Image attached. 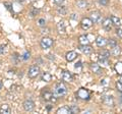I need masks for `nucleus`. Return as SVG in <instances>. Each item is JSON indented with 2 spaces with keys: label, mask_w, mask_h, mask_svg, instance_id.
<instances>
[{
  "label": "nucleus",
  "mask_w": 122,
  "mask_h": 114,
  "mask_svg": "<svg viewBox=\"0 0 122 114\" xmlns=\"http://www.w3.org/2000/svg\"><path fill=\"white\" fill-rule=\"evenodd\" d=\"M79 49H81V51L86 55H90L91 53L93 52V48H92L90 45H81Z\"/></svg>",
  "instance_id": "obj_8"
},
{
  "label": "nucleus",
  "mask_w": 122,
  "mask_h": 114,
  "mask_svg": "<svg viewBox=\"0 0 122 114\" xmlns=\"http://www.w3.org/2000/svg\"><path fill=\"white\" fill-rule=\"evenodd\" d=\"M65 29H66V24L64 21H61L57 24V30H58L59 33H64L65 32Z\"/></svg>",
  "instance_id": "obj_16"
},
{
  "label": "nucleus",
  "mask_w": 122,
  "mask_h": 114,
  "mask_svg": "<svg viewBox=\"0 0 122 114\" xmlns=\"http://www.w3.org/2000/svg\"><path fill=\"white\" fill-rule=\"evenodd\" d=\"M104 103L107 104L108 106H112L113 105V99L111 96H106L104 98Z\"/></svg>",
  "instance_id": "obj_23"
},
{
  "label": "nucleus",
  "mask_w": 122,
  "mask_h": 114,
  "mask_svg": "<svg viewBox=\"0 0 122 114\" xmlns=\"http://www.w3.org/2000/svg\"><path fill=\"white\" fill-rule=\"evenodd\" d=\"M0 113L3 114H8L10 113V107L8 104H2L0 106Z\"/></svg>",
  "instance_id": "obj_17"
},
{
  "label": "nucleus",
  "mask_w": 122,
  "mask_h": 114,
  "mask_svg": "<svg viewBox=\"0 0 122 114\" xmlns=\"http://www.w3.org/2000/svg\"><path fill=\"white\" fill-rule=\"evenodd\" d=\"M76 4H77V6L79 7V8H86V7L87 6V2L86 1V0H78Z\"/></svg>",
  "instance_id": "obj_24"
},
{
  "label": "nucleus",
  "mask_w": 122,
  "mask_h": 114,
  "mask_svg": "<svg viewBox=\"0 0 122 114\" xmlns=\"http://www.w3.org/2000/svg\"><path fill=\"white\" fill-rule=\"evenodd\" d=\"M66 12H67V10H66V8L64 6H61L60 8L58 9V13H61L62 16H64V14H66Z\"/></svg>",
  "instance_id": "obj_28"
},
{
  "label": "nucleus",
  "mask_w": 122,
  "mask_h": 114,
  "mask_svg": "<svg viewBox=\"0 0 122 114\" xmlns=\"http://www.w3.org/2000/svg\"><path fill=\"white\" fill-rule=\"evenodd\" d=\"M56 113L57 114H69V113H71V110H70V108L69 107H61V108H59L58 110L56 111Z\"/></svg>",
  "instance_id": "obj_18"
},
{
  "label": "nucleus",
  "mask_w": 122,
  "mask_h": 114,
  "mask_svg": "<svg viewBox=\"0 0 122 114\" xmlns=\"http://www.w3.org/2000/svg\"><path fill=\"white\" fill-rule=\"evenodd\" d=\"M4 4H5V6H7V9H8V10H11V4H10V3H4Z\"/></svg>",
  "instance_id": "obj_36"
},
{
  "label": "nucleus",
  "mask_w": 122,
  "mask_h": 114,
  "mask_svg": "<svg viewBox=\"0 0 122 114\" xmlns=\"http://www.w3.org/2000/svg\"><path fill=\"white\" fill-rule=\"evenodd\" d=\"M5 48H6L5 45H1V46H0V54H3V53L5 52Z\"/></svg>",
  "instance_id": "obj_32"
},
{
  "label": "nucleus",
  "mask_w": 122,
  "mask_h": 114,
  "mask_svg": "<svg viewBox=\"0 0 122 114\" xmlns=\"http://www.w3.org/2000/svg\"><path fill=\"white\" fill-rule=\"evenodd\" d=\"M116 35L119 38H122V30L121 29H117L116 30Z\"/></svg>",
  "instance_id": "obj_31"
},
{
  "label": "nucleus",
  "mask_w": 122,
  "mask_h": 114,
  "mask_svg": "<svg viewBox=\"0 0 122 114\" xmlns=\"http://www.w3.org/2000/svg\"><path fill=\"white\" fill-rule=\"evenodd\" d=\"M115 69L120 75H122V62H118L115 65Z\"/></svg>",
  "instance_id": "obj_26"
},
{
  "label": "nucleus",
  "mask_w": 122,
  "mask_h": 114,
  "mask_svg": "<svg viewBox=\"0 0 122 114\" xmlns=\"http://www.w3.org/2000/svg\"><path fill=\"white\" fill-rule=\"evenodd\" d=\"M69 108H70V110H71V113H78V111H79L78 107H76L75 105H71Z\"/></svg>",
  "instance_id": "obj_27"
},
{
  "label": "nucleus",
  "mask_w": 122,
  "mask_h": 114,
  "mask_svg": "<svg viewBox=\"0 0 122 114\" xmlns=\"http://www.w3.org/2000/svg\"><path fill=\"white\" fill-rule=\"evenodd\" d=\"M42 97H43V99L45 101H52L53 97H54V95H53V93H51L50 91H44L43 94H42Z\"/></svg>",
  "instance_id": "obj_11"
},
{
  "label": "nucleus",
  "mask_w": 122,
  "mask_h": 114,
  "mask_svg": "<svg viewBox=\"0 0 122 114\" xmlns=\"http://www.w3.org/2000/svg\"><path fill=\"white\" fill-rule=\"evenodd\" d=\"M62 79L64 82H71L72 81V74L69 73V71H63V73H62Z\"/></svg>",
  "instance_id": "obj_15"
},
{
  "label": "nucleus",
  "mask_w": 122,
  "mask_h": 114,
  "mask_svg": "<svg viewBox=\"0 0 122 114\" xmlns=\"http://www.w3.org/2000/svg\"><path fill=\"white\" fill-rule=\"evenodd\" d=\"M99 62H100L101 64H103L104 66H108L109 65V58L104 56L103 54H100L99 55Z\"/></svg>",
  "instance_id": "obj_13"
},
{
  "label": "nucleus",
  "mask_w": 122,
  "mask_h": 114,
  "mask_svg": "<svg viewBox=\"0 0 122 114\" xmlns=\"http://www.w3.org/2000/svg\"><path fill=\"white\" fill-rule=\"evenodd\" d=\"M94 22L92 21L91 18H87V17H85L83 20L81 21V28L82 30H85V31H86V30H89L92 28V26H93Z\"/></svg>",
  "instance_id": "obj_5"
},
{
  "label": "nucleus",
  "mask_w": 122,
  "mask_h": 114,
  "mask_svg": "<svg viewBox=\"0 0 122 114\" xmlns=\"http://www.w3.org/2000/svg\"><path fill=\"white\" fill-rule=\"evenodd\" d=\"M24 109L25 110V111H33L34 108H35V103H34V101L32 100H25L24 102Z\"/></svg>",
  "instance_id": "obj_6"
},
{
  "label": "nucleus",
  "mask_w": 122,
  "mask_h": 114,
  "mask_svg": "<svg viewBox=\"0 0 122 114\" xmlns=\"http://www.w3.org/2000/svg\"><path fill=\"white\" fill-rule=\"evenodd\" d=\"M76 95H77V97L79 99H82V100H87V99H90V92L87 91L86 89H79L77 91V93H76Z\"/></svg>",
  "instance_id": "obj_4"
},
{
  "label": "nucleus",
  "mask_w": 122,
  "mask_h": 114,
  "mask_svg": "<svg viewBox=\"0 0 122 114\" xmlns=\"http://www.w3.org/2000/svg\"><path fill=\"white\" fill-rule=\"evenodd\" d=\"M96 44L98 45V47H104V46L107 45V40L105 39L104 37L99 36V37H97V39H96Z\"/></svg>",
  "instance_id": "obj_12"
},
{
  "label": "nucleus",
  "mask_w": 122,
  "mask_h": 114,
  "mask_svg": "<svg viewBox=\"0 0 122 114\" xmlns=\"http://www.w3.org/2000/svg\"><path fill=\"white\" fill-rule=\"evenodd\" d=\"M71 18H72V20H77L78 16H76L75 13H73V14H71Z\"/></svg>",
  "instance_id": "obj_37"
},
{
  "label": "nucleus",
  "mask_w": 122,
  "mask_h": 114,
  "mask_svg": "<svg viewBox=\"0 0 122 114\" xmlns=\"http://www.w3.org/2000/svg\"><path fill=\"white\" fill-rule=\"evenodd\" d=\"M40 73V67L38 65H32L29 69V73H28V77L30 78H37Z\"/></svg>",
  "instance_id": "obj_3"
},
{
  "label": "nucleus",
  "mask_w": 122,
  "mask_h": 114,
  "mask_svg": "<svg viewBox=\"0 0 122 114\" xmlns=\"http://www.w3.org/2000/svg\"><path fill=\"white\" fill-rule=\"evenodd\" d=\"M66 60L68 62H71L73 61V60H75L76 58H77V53H76L75 51H69L68 53H66Z\"/></svg>",
  "instance_id": "obj_10"
},
{
  "label": "nucleus",
  "mask_w": 122,
  "mask_h": 114,
  "mask_svg": "<svg viewBox=\"0 0 122 114\" xmlns=\"http://www.w3.org/2000/svg\"><path fill=\"white\" fill-rule=\"evenodd\" d=\"M111 53H112V55H113V56H116V57H117V56H119V55L121 54V49H120V47H119V46L113 47Z\"/></svg>",
  "instance_id": "obj_21"
},
{
  "label": "nucleus",
  "mask_w": 122,
  "mask_h": 114,
  "mask_svg": "<svg viewBox=\"0 0 122 114\" xmlns=\"http://www.w3.org/2000/svg\"><path fill=\"white\" fill-rule=\"evenodd\" d=\"M16 1H17V2H24L25 0H16Z\"/></svg>",
  "instance_id": "obj_40"
},
{
  "label": "nucleus",
  "mask_w": 122,
  "mask_h": 114,
  "mask_svg": "<svg viewBox=\"0 0 122 114\" xmlns=\"http://www.w3.org/2000/svg\"><path fill=\"white\" fill-rule=\"evenodd\" d=\"M107 44L109 45V47H110V48H113V47L117 46V41H116V40H114V39H109L108 41H107Z\"/></svg>",
  "instance_id": "obj_25"
},
{
  "label": "nucleus",
  "mask_w": 122,
  "mask_h": 114,
  "mask_svg": "<svg viewBox=\"0 0 122 114\" xmlns=\"http://www.w3.org/2000/svg\"><path fill=\"white\" fill-rule=\"evenodd\" d=\"M91 69L93 70L95 73H97V74H100L101 71H102L100 65H99L98 63H96V62H93V63L91 64Z\"/></svg>",
  "instance_id": "obj_14"
},
{
  "label": "nucleus",
  "mask_w": 122,
  "mask_h": 114,
  "mask_svg": "<svg viewBox=\"0 0 122 114\" xmlns=\"http://www.w3.org/2000/svg\"><path fill=\"white\" fill-rule=\"evenodd\" d=\"M74 66H75V68H77V67H81V62H77V63H76Z\"/></svg>",
  "instance_id": "obj_38"
},
{
  "label": "nucleus",
  "mask_w": 122,
  "mask_h": 114,
  "mask_svg": "<svg viewBox=\"0 0 122 114\" xmlns=\"http://www.w3.org/2000/svg\"><path fill=\"white\" fill-rule=\"evenodd\" d=\"M54 2L56 3L57 5H61V4H62V3L64 2V0H54Z\"/></svg>",
  "instance_id": "obj_33"
},
{
  "label": "nucleus",
  "mask_w": 122,
  "mask_h": 114,
  "mask_svg": "<svg viewBox=\"0 0 122 114\" xmlns=\"http://www.w3.org/2000/svg\"><path fill=\"white\" fill-rule=\"evenodd\" d=\"M79 44L81 45H89L90 40H89V38H87V36L82 35V36L79 37Z\"/></svg>",
  "instance_id": "obj_19"
},
{
  "label": "nucleus",
  "mask_w": 122,
  "mask_h": 114,
  "mask_svg": "<svg viewBox=\"0 0 122 114\" xmlns=\"http://www.w3.org/2000/svg\"><path fill=\"white\" fill-rule=\"evenodd\" d=\"M99 2H100V4L105 5V6L109 4V0H99Z\"/></svg>",
  "instance_id": "obj_30"
},
{
  "label": "nucleus",
  "mask_w": 122,
  "mask_h": 114,
  "mask_svg": "<svg viewBox=\"0 0 122 114\" xmlns=\"http://www.w3.org/2000/svg\"><path fill=\"white\" fill-rule=\"evenodd\" d=\"M112 25H113V22L111 21V18H105L104 21H103V28H104L106 31H110V30L112 29Z\"/></svg>",
  "instance_id": "obj_9"
},
{
  "label": "nucleus",
  "mask_w": 122,
  "mask_h": 114,
  "mask_svg": "<svg viewBox=\"0 0 122 114\" xmlns=\"http://www.w3.org/2000/svg\"><path fill=\"white\" fill-rule=\"evenodd\" d=\"M39 26H45V20H43V18H41V20H39Z\"/></svg>",
  "instance_id": "obj_34"
},
{
  "label": "nucleus",
  "mask_w": 122,
  "mask_h": 114,
  "mask_svg": "<svg viewBox=\"0 0 122 114\" xmlns=\"http://www.w3.org/2000/svg\"><path fill=\"white\" fill-rule=\"evenodd\" d=\"M110 18H111L113 25H115V26H119L121 25V21H120V18H119V17H117V16H112Z\"/></svg>",
  "instance_id": "obj_22"
},
{
  "label": "nucleus",
  "mask_w": 122,
  "mask_h": 114,
  "mask_svg": "<svg viewBox=\"0 0 122 114\" xmlns=\"http://www.w3.org/2000/svg\"><path fill=\"white\" fill-rule=\"evenodd\" d=\"M1 89H2V81L0 79V90H1Z\"/></svg>",
  "instance_id": "obj_39"
},
{
  "label": "nucleus",
  "mask_w": 122,
  "mask_h": 114,
  "mask_svg": "<svg viewBox=\"0 0 122 114\" xmlns=\"http://www.w3.org/2000/svg\"><path fill=\"white\" fill-rule=\"evenodd\" d=\"M51 79H52L51 73H44L43 74H42V81H44V82H46V83H49V82H51Z\"/></svg>",
  "instance_id": "obj_20"
},
{
  "label": "nucleus",
  "mask_w": 122,
  "mask_h": 114,
  "mask_svg": "<svg viewBox=\"0 0 122 114\" xmlns=\"http://www.w3.org/2000/svg\"><path fill=\"white\" fill-rule=\"evenodd\" d=\"M91 20L92 21L94 22V24H97V22L101 21V18H102V16L101 13L99 12V11H93V12L91 13Z\"/></svg>",
  "instance_id": "obj_7"
},
{
  "label": "nucleus",
  "mask_w": 122,
  "mask_h": 114,
  "mask_svg": "<svg viewBox=\"0 0 122 114\" xmlns=\"http://www.w3.org/2000/svg\"><path fill=\"white\" fill-rule=\"evenodd\" d=\"M117 88H118V90L122 92V83H121L120 82H118V83H117Z\"/></svg>",
  "instance_id": "obj_35"
},
{
  "label": "nucleus",
  "mask_w": 122,
  "mask_h": 114,
  "mask_svg": "<svg viewBox=\"0 0 122 114\" xmlns=\"http://www.w3.org/2000/svg\"><path fill=\"white\" fill-rule=\"evenodd\" d=\"M30 53L28 52V51H25L24 53V55H22V59H24V60H28V59H30Z\"/></svg>",
  "instance_id": "obj_29"
},
{
  "label": "nucleus",
  "mask_w": 122,
  "mask_h": 114,
  "mask_svg": "<svg viewBox=\"0 0 122 114\" xmlns=\"http://www.w3.org/2000/svg\"><path fill=\"white\" fill-rule=\"evenodd\" d=\"M66 93H67V88L63 83H58L55 86L54 91H53V95H54L55 98H60V97L65 96Z\"/></svg>",
  "instance_id": "obj_1"
},
{
  "label": "nucleus",
  "mask_w": 122,
  "mask_h": 114,
  "mask_svg": "<svg viewBox=\"0 0 122 114\" xmlns=\"http://www.w3.org/2000/svg\"><path fill=\"white\" fill-rule=\"evenodd\" d=\"M53 44H54V41H53V39H51V38H49V37H44L40 42V46H41L42 49H44V50L50 49L53 46Z\"/></svg>",
  "instance_id": "obj_2"
}]
</instances>
